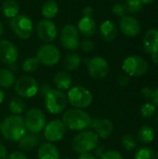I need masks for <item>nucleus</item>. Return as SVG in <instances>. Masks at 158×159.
I'll use <instances>...</instances> for the list:
<instances>
[{
	"label": "nucleus",
	"instance_id": "f257e3e1",
	"mask_svg": "<svg viewBox=\"0 0 158 159\" xmlns=\"http://www.w3.org/2000/svg\"><path fill=\"white\" fill-rule=\"evenodd\" d=\"M24 119L18 115H11L5 118L2 123L1 133L9 142H20L26 134Z\"/></svg>",
	"mask_w": 158,
	"mask_h": 159
},
{
	"label": "nucleus",
	"instance_id": "f03ea898",
	"mask_svg": "<svg viewBox=\"0 0 158 159\" xmlns=\"http://www.w3.org/2000/svg\"><path fill=\"white\" fill-rule=\"evenodd\" d=\"M62 122L71 130L83 131L90 127L91 117L84 110L73 108L67 110L62 116Z\"/></svg>",
	"mask_w": 158,
	"mask_h": 159
},
{
	"label": "nucleus",
	"instance_id": "7ed1b4c3",
	"mask_svg": "<svg viewBox=\"0 0 158 159\" xmlns=\"http://www.w3.org/2000/svg\"><path fill=\"white\" fill-rule=\"evenodd\" d=\"M100 138L92 130H83L78 133L72 141V148L74 152L81 154L90 152L99 145Z\"/></svg>",
	"mask_w": 158,
	"mask_h": 159
},
{
	"label": "nucleus",
	"instance_id": "20e7f679",
	"mask_svg": "<svg viewBox=\"0 0 158 159\" xmlns=\"http://www.w3.org/2000/svg\"><path fill=\"white\" fill-rule=\"evenodd\" d=\"M67 101L73 107L84 109L92 103L93 95L87 88L82 86H75L69 89L67 94Z\"/></svg>",
	"mask_w": 158,
	"mask_h": 159
},
{
	"label": "nucleus",
	"instance_id": "39448f33",
	"mask_svg": "<svg viewBox=\"0 0 158 159\" xmlns=\"http://www.w3.org/2000/svg\"><path fill=\"white\" fill-rule=\"evenodd\" d=\"M68 101L67 96L59 89H50L45 95V105L48 113L52 115H59L62 113L66 106Z\"/></svg>",
	"mask_w": 158,
	"mask_h": 159
},
{
	"label": "nucleus",
	"instance_id": "423d86ee",
	"mask_svg": "<svg viewBox=\"0 0 158 159\" xmlns=\"http://www.w3.org/2000/svg\"><path fill=\"white\" fill-rule=\"evenodd\" d=\"M123 71L130 76H141L147 73L148 62L141 56L131 55L125 59L122 64Z\"/></svg>",
	"mask_w": 158,
	"mask_h": 159
},
{
	"label": "nucleus",
	"instance_id": "0eeeda50",
	"mask_svg": "<svg viewBox=\"0 0 158 159\" xmlns=\"http://www.w3.org/2000/svg\"><path fill=\"white\" fill-rule=\"evenodd\" d=\"M10 26L13 33L20 39L30 38L34 31L32 20L28 16L22 14H19L11 19Z\"/></svg>",
	"mask_w": 158,
	"mask_h": 159
},
{
	"label": "nucleus",
	"instance_id": "6e6552de",
	"mask_svg": "<svg viewBox=\"0 0 158 159\" xmlns=\"http://www.w3.org/2000/svg\"><path fill=\"white\" fill-rule=\"evenodd\" d=\"M85 61L87 63L88 73L93 79L101 80L108 75L110 67L108 61L104 58L101 56H96L91 59L86 60Z\"/></svg>",
	"mask_w": 158,
	"mask_h": 159
},
{
	"label": "nucleus",
	"instance_id": "1a4fd4ad",
	"mask_svg": "<svg viewBox=\"0 0 158 159\" xmlns=\"http://www.w3.org/2000/svg\"><path fill=\"white\" fill-rule=\"evenodd\" d=\"M46 116L38 108H31L25 115L24 123L26 129L31 133H40L46 127Z\"/></svg>",
	"mask_w": 158,
	"mask_h": 159
},
{
	"label": "nucleus",
	"instance_id": "9d476101",
	"mask_svg": "<svg viewBox=\"0 0 158 159\" xmlns=\"http://www.w3.org/2000/svg\"><path fill=\"white\" fill-rule=\"evenodd\" d=\"M35 58L43 65L54 66L61 60V51L54 45L44 44L37 49Z\"/></svg>",
	"mask_w": 158,
	"mask_h": 159
},
{
	"label": "nucleus",
	"instance_id": "9b49d317",
	"mask_svg": "<svg viewBox=\"0 0 158 159\" xmlns=\"http://www.w3.org/2000/svg\"><path fill=\"white\" fill-rule=\"evenodd\" d=\"M60 40L62 47L67 50H75L79 48L80 34L77 28L72 24H66L60 33Z\"/></svg>",
	"mask_w": 158,
	"mask_h": 159
},
{
	"label": "nucleus",
	"instance_id": "f8f14e48",
	"mask_svg": "<svg viewBox=\"0 0 158 159\" xmlns=\"http://www.w3.org/2000/svg\"><path fill=\"white\" fill-rule=\"evenodd\" d=\"M14 89L19 97L22 99H29L35 96L38 92V84L34 78L24 75L15 82Z\"/></svg>",
	"mask_w": 158,
	"mask_h": 159
},
{
	"label": "nucleus",
	"instance_id": "ddd939ff",
	"mask_svg": "<svg viewBox=\"0 0 158 159\" xmlns=\"http://www.w3.org/2000/svg\"><path fill=\"white\" fill-rule=\"evenodd\" d=\"M44 137L49 143H55L61 141L65 132L66 127L61 119H53L46 124L44 129Z\"/></svg>",
	"mask_w": 158,
	"mask_h": 159
},
{
	"label": "nucleus",
	"instance_id": "4468645a",
	"mask_svg": "<svg viewBox=\"0 0 158 159\" xmlns=\"http://www.w3.org/2000/svg\"><path fill=\"white\" fill-rule=\"evenodd\" d=\"M37 35L45 44L52 43L58 36V30L56 24L51 20H41L36 27Z\"/></svg>",
	"mask_w": 158,
	"mask_h": 159
},
{
	"label": "nucleus",
	"instance_id": "2eb2a0df",
	"mask_svg": "<svg viewBox=\"0 0 158 159\" xmlns=\"http://www.w3.org/2000/svg\"><path fill=\"white\" fill-rule=\"evenodd\" d=\"M19 57L17 47L8 40H0V61L5 64L10 66L16 63Z\"/></svg>",
	"mask_w": 158,
	"mask_h": 159
},
{
	"label": "nucleus",
	"instance_id": "dca6fc26",
	"mask_svg": "<svg viewBox=\"0 0 158 159\" xmlns=\"http://www.w3.org/2000/svg\"><path fill=\"white\" fill-rule=\"evenodd\" d=\"M119 26L121 32L126 36L129 37H134L138 35L142 31V26L140 21L132 16L126 15L123 18H121Z\"/></svg>",
	"mask_w": 158,
	"mask_h": 159
},
{
	"label": "nucleus",
	"instance_id": "f3484780",
	"mask_svg": "<svg viewBox=\"0 0 158 159\" xmlns=\"http://www.w3.org/2000/svg\"><path fill=\"white\" fill-rule=\"evenodd\" d=\"M143 48L146 53L153 55L158 53V30H148L143 37Z\"/></svg>",
	"mask_w": 158,
	"mask_h": 159
},
{
	"label": "nucleus",
	"instance_id": "a211bd4d",
	"mask_svg": "<svg viewBox=\"0 0 158 159\" xmlns=\"http://www.w3.org/2000/svg\"><path fill=\"white\" fill-rule=\"evenodd\" d=\"M77 30L86 38H90L97 33V24L92 17H82L77 25Z\"/></svg>",
	"mask_w": 158,
	"mask_h": 159
},
{
	"label": "nucleus",
	"instance_id": "6ab92c4d",
	"mask_svg": "<svg viewBox=\"0 0 158 159\" xmlns=\"http://www.w3.org/2000/svg\"><path fill=\"white\" fill-rule=\"evenodd\" d=\"M42 140V136L39 133H31L25 134L24 137L20 141L19 147L24 152L31 151L34 149Z\"/></svg>",
	"mask_w": 158,
	"mask_h": 159
},
{
	"label": "nucleus",
	"instance_id": "aec40b11",
	"mask_svg": "<svg viewBox=\"0 0 158 159\" xmlns=\"http://www.w3.org/2000/svg\"><path fill=\"white\" fill-rule=\"evenodd\" d=\"M38 159H60L58 148L51 143H42L37 152Z\"/></svg>",
	"mask_w": 158,
	"mask_h": 159
},
{
	"label": "nucleus",
	"instance_id": "412c9836",
	"mask_svg": "<svg viewBox=\"0 0 158 159\" xmlns=\"http://www.w3.org/2000/svg\"><path fill=\"white\" fill-rule=\"evenodd\" d=\"M100 34L105 41L110 42L116 37L117 28L113 21L106 20L100 26Z\"/></svg>",
	"mask_w": 158,
	"mask_h": 159
},
{
	"label": "nucleus",
	"instance_id": "4be33fe9",
	"mask_svg": "<svg viewBox=\"0 0 158 159\" xmlns=\"http://www.w3.org/2000/svg\"><path fill=\"white\" fill-rule=\"evenodd\" d=\"M53 82L57 89L62 91L71 88L73 80H72V76L70 75V74H68V72L60 71L55 75L53 78Z\"/></svg>",
	"mask_w": 158,
	"mask_h": 159
},
{
	"label": "nucleus",
	"instance_id": "5701e85b",
	"mask_svg": "<svg viewBox=\"0 0 158 159\" xmlns=\"http://www.w3.org/2000/svg\"><path fill=\"white\" fill-rule=\"evenodd\" d=\"M96 133L101 139H107L111 136L114 131V125L111 120L104 118L100 119L97 127H96Z\"/></svg>",
	"mask_w": 158,
	"mask_h": 159
},
{
	"label": "nucleus",
	"instance_id": "b1692460",
	"mask_svg": "<svg viewBox=\"0 0 158 159\" xmlns=\"http://www.w3.org/2000/svg\"><path fill=\"white\" fill-rule=\"evenodd\" d=\"M82 62V58L78 53L71 52L63 59V67L66 71H74L79 68Z\"/></svg>",
	"mask_w": 158,
	"mask_h": 159
},
{
	"label": "nucleus",
	"instance_id": "393cba45",
	"mask_svg": "<svg viewBox=\"0 0 158 159\" xmlns=\"http://www.w3.org/2000/svg\"><path fill=\"white\" fill-rule=\"evenodd\" d=\"M2 12L5 17L13 19L20 12V6L15 0H5L2 5Z\"/></svg>",
	"mask_w": 158,
	"mask_h": 159
},
{
	"label": "nucleus",
	"instance_id": "a878e982",
	"mask_svg": "<svg viewBox=\"0 0 158 159\" xmlns=\"http://www.w3.org/2000/svg\"><path fill=\"white\" fill-rule=\"evenodd\" d=\"M42 15L47 20H51L56 17V15L59 12V6L58 4L53 0H47L46 1L41 9Z\"/></svg>",
	"mask_w": 158,
	"mask_h": 159
},
{
	"label": "nucleus",
	"instance_id": "bb28decb",
	"mask_svg": "<svg viewBox=\"0 0 158 159\" xmlns=\"http://www.w3.org/2000/svg\"><path fill=\"white\" fill-rule=\"evenodd\" d=\"M155 130L152 127L144 125L141 127L138 130V139L142 143H150L155 139Z\"/></svg>",
	"mask_w": 158,
	"mask_h": 159
},
{
	"label": "nucleus",
	"instance_id": "cd10ccee",
	"mask_svg": "<svg viewBox=\"0 0 158 159\" xmlns=\"http://www.w3.org/2000/svg\"><path fill=\"white\" fill-rule=\"evenodd\" d=\"M16 82L13 72L9 69H0V87L8 89L14 86Z\"/></svg>",
	"mask_w": 158,
	"mask_h": 159
},
{
	"label": "nucleus",
	"instance_id": "c85d7f7f",
	"mask_svg": "<svg viewBox=\"0 0 158 159\" xmlns=\"http://www.w3.org/2000/svg\"><path fill=\"white\" fill-rule=\"evenodd\" d=\"M26 109V103L20 97H14L9 102V110L13 115H20Z\"/></svg>",
	"mask_w": 158,
	"mask_h": 159
},
{
	"label": "nucleus",
	"instance_id": "c756f323",
	"mask_svg": "<svg viewBox=\"0 0 158 159\" xmlns=\"http://www.w3.org/2000/svg\"><path fill=\"white\" fill-rule=\"evenodd\" d=\"M38 66H39V62H38L37 59L34 58V57H30V58L25 59L22 62V65H21L22 70L28 74L34 73L38 69Z\"/></svg>",
	"mask_w": 158,
	"mask_h": 159
},
{
	"label": "nucleus",
	"instance_id": "7c9ffc66",
	"mask_svg": "<svg viewBox=\"0 0 158 159\" xmlns=\"http://www.w3.org/2000/svg\"><path fill=\"white\" fill-rule=\"evenodd\" d=\"M135 159H156V154L150 147H142L140 148L136 154H135Z\"/></svg>",
	"mask_w": 158,
	"mask_h": 159
},
{
	"label": "nucleus",
	"instance_id": "2f4dec72",
	"mask_svg": "<svg viewBox=\"0 0 158 159\" xmlns=\"http://www.w3.org/2000/svg\"><path fill=\"white\" fill-rule=\"evenodd\" d=\"M156 105L151 103V102H145L142 105L141 107V115L143 118L149 119L154 116L156 114Z\"/></svg>",
	"mask_w": 158,
	"mask_h": 159
},
{
	"label": "nucleus",
	"instance_id": "473e14b6",
	"mask_svg": "<svg viewBox=\"0 0 158 159\" xmlns=\"http://www.w3.org/2000/svg\"><path fill=\"white\" fill-rule=\"evenodd\" d=\"M122 145L127 151H132L137 146V140L131 134H127L122 138Z\"/></svg>",
	"mask_w": 158,
	"mask_h": 159
},
{
	"label": "nucleus",
	"instance_id": "72a5a7b5",
	"mask_svg": "<svg viewBox=\"0 0 158 159\" xmlns=\"http://www.w3.org/2000/svg\"><path fill=\"white\" fill-rule=\"evenodd\" d=\"M126 2H127L126 7L128 9V13L137 14L142 9L143 4L141 2V0H128Z\"/></svg>",
	"mask_w": 158,
	"mask_h": 159
},
{
	"label": "nucleus",
	"instance_id": "f704fd0d",
	"mask_svg": "<svg viewBox=\"0 0 158 159\" xmlns=\"http://www.w3.org/2000/svg\"><path fill=\"white\" fill-rule=\"evenodd\" d=\"M113 13L117 16V17H121L123 18L124 16H126L128 14V9L126 7V4L123 3H116L113 6Z\"/></svg>",
	"mask_w": 158,
	"mask_h": 159
},
{
	"label": "nucleus",
	"instance_id": "c9c22d12",
	"mask_svg": "<svg viewBox=\"0 0 158 159\" xmlns=\"http://www.w3.org/2000/svg\"><path fill=\"white\" fill-rule=\"evenodd\" d=\"M79 48L86 53H88V52H91L93 51V49L95 48V43L89 39V38H85L83 39L82 41H80V44H79Z\"/></svg>",
	"mask_w": 158,
	"mask_h": 159
},
{
	"label": "nucleus",
	"instance_id": "e433bc0d",
	"mask_svg": "<svg viewBox=\"0 0 158 159\" xmlns=\"http://www.w3.org/2000/svg\"><path fill=\"white\" fill-rule=\"evenodd\" d=\"M101 159H124V157L118 151L108 150L101 156Z\"/></svg>",
	"mask_w": 158,
	"mask_h": 159
},
{
	"label": "nucleus",
	"instance_id": "4c0bfd02",
	"mask_svg": "<svg viewBox=\"0 0 158 159\" xmlns=\"http://www.w3.org/2000/svg\"><path fill=\"white\" fill-rule=\"evenodd\" d=\"M153 93H154V90L151 88H149V87H144L141 90V95L143 98H145V99H152Z\"/></svg>",
	"mask_w": 158,
	"mask_h": 159
},
{
	"label": "nucleus",
	"instance_id": "58836bf2",
	"mask_svg": "<svg viewBox=\"0 0 158 159\" xmlns=\"http://www.w3.org/2000/svg\"><path fill=\"white\" fill-rule=\"evenodd\" d=\"M7 159H28V158H27V157H26L23 153L16 151V152L11 153Z\"/></svg>",
	"mask_w": 158,
	"mask_h": 159
},
{
	"label": "nucleus",
	"instance_id": "ea45409f",
	"mask_svg": "<svg viewBox=\"0 0 158 159\" xmlns=\"http://www.w3.org/2000/svg\"><path fill=\"white\" fill-rule=\"evenodd\" d=\"M129 77H128V75H120L119 77H118V79H117V83H118V85L119 86H121V87H125V86H127L128 84H129Z\"/></svg>",
	"mask_w": 158,
	"mask_h": 159
},
{
	"label": "nucleus",
	"instance_id": "a19ab883",
	"mask_svg": "<svg viewBox=\"0 0 158 159\" xmlns=\"http://www.w3.org/2000/svg\"><path fill=\"white\" fill-rule=\"evenodd\" d=\"M93 8L91 7H86L82 9V15L83 17H92L93 15Z\"/></svg>",
	"mask_w": 158,
	"mask_h": 159
},
{
	"label": "nucleus",
	"instance_id": "79ce46f5",
	"mask_svg": "<svg viewBox=\"0 0 158 159\" xmlns=\"http://www.w3.org/2000/svg\"><path fill=\"white\" fill-rule=\"evenodd\" d=\"M77 159H96V157L90 152H86V153L79 154Z\"/></svg>",
	"mask_w": 158,
	"mask_h": 159
},
{
	"label": "nucleus",
	"instance_id": "37998d69",
	"mask_svg": "<svg viewBox=\"0 0 158 159\" xmlns=\"http://www.w3.org/2000/svg\"><path fill=\"white\" fill-rule=\"evenodd\" d=\"M7 158V151L3 143H0V159Z\"/></svg>",
	"mask_w": 158,
	"mask_h": 159
},
{
	"label": "nucleus",
	"instance_id": "c03bdc74",
	"mask_svg": "<svg viewBox=\"0 0 158 159\" xmlns=\"http://www.w3.org/2000/svg\"><path fill=\"white\" fill-rule=\"evenodd\" d=\"M152 100L154 102V104L158 106V88L154 90V93H153V97H152Z\"/></svg>",
	"mask_w": 158,
	"mask_h": 159
},
{
	"label": "nucleus",
	"instance_id": "a18cd8bd",
	"mask_svg": "<svg viewBox=\"0 0 158 159\" xmlns=\"http://www.w3.org/2000/svg\"><path fill=\"white\" fill-rule=\"evenodd\" d=\"M95 149H96L95 156H96V157H101V156L104 153V152H103V147H102V146H99V145H98Z\"/></svg>",
	"mask_w": 158,
	"mask_h": 159
},
{
	"label": "nucleus",
	"instance_id": "49530a36",
	"mask_svg": "<svg viewBox=\"0 0 158 159\" xmlns=\"http://www.w3.org/2000/svg\"><path fill=\"white\" fill-rule=\"evenodd\" d=\"M50 89H51V88H50L47 84H46V85H44V86L42 87L41 92H42V94H43V95H46V94H47Z\"/></svg>",
	"mask_w": 158,
	"mask_h": 159
},
{
	"label": "nucleus",
	"instance_id": "de8ad7c7",
	"mask_svg": "<svg viewBox=\"0 0 158 159\" xmlns=\"http://www.w3.org/2000/svg\"><path fill=\"white\" fill-rule=\"evenodd\" d=\"M151 56H152V61H153V62L158 63V53L157 54H153V55H151Z\"/></svg>",
	"mask_w": 158,
	"mask_h": 159
},
{
	"label": "nucleus",
	"instance_id": "09e8293b",
	"mask_svg": "<svg viewBox=\"0 0 158 159\" xmlns=\"http://www.w3.org/2000/svg\"><path fill=\"white\" fill-rule=\"evenodd\" d=\"M4 99H5V93H4V91L0 89V104L3 102Z\"/></svg>",
	"mask_w": 158,
	"mask_h": 159
},
{
	"label": "nucleus",
	"instance_id": "8fccbe9b",
	"mask_svg": "<svg viewBox=\"0 0 158 159\" xmlns=\"http://www.w3.org/2000/svg\"><path fill=\"white\" fill-rule=\"evenodd\" d=\"M155 0H141V2L143 4V5H149V4H152Z\"/></svg>",
	"mask_w": 158,
	"mask_h": 159
},
{
	"label": "nucleus",
	"instance_id": "3c124183",
	"mask_svg": "<svg viewBox=\"0 0 158 159\" xmlns=\"http://www.w3.org/2000/svg\"><path fill=\"white\" fill-rule=\"evenodd\" d=\"M3 32H4V27H3V24H2V22L0 20V37L3 34Z\"/></svg>",
	"mask_w": 158,
	"mask_h": 159
},
{
	"label": "nucleus",
	"instance_id": "603ef678",
	"mask_svg": "<svg viewBox=\"0 0 158 159\" xmlns=\"http://www.w3.org/2000/svg\"><path fill=\"white\" fill-rule=\"evenodd\" d=\"M156 158L158 159V150H157V152H156Z\"/></svg>",
	"mask_w": 158,
	"mask_h": 159
},
{
	"label": "nucleus",
	"instance_id": "864d4df0",
	"mask_svg": "<svg viewBox=\"0 0 158 159\" xmlns=\"http://www.w3.org/2000/svg\"><path fill=\"white\" fill-rule=\"evenodd\" d=\"M1 128H2V124H1V122H0V133H1Z\"/></svg>",
	"mask_w": 158,
	"mask_h": 159
},
{
	"label": "nucleus",
	"instance_id": "5fc2aeb1",
	"mask_svg": "<svg viewBox=\"0 0 158 159\" xmlns=\"http://www.w3.org/2000/svg\"><path fill=\"white\" fill-rule=\"evenodd\" d=\"M156 122H157V125H158V114H157V116H156Z\"/></svg>",
	"mask_w": 158,
	"mask_h": 159
},
{
	"label": "nucleus",
	"instance_id": "6e6d98bb",
	"mask_svg": "<svg viewBox=\"0 0 158 159\" xmlns=\"http://www.w3.org/2000/svg\"><path fill=\"white\" fill-rule=\"evenodd\" d=\"M64 159H72V158H64Z\"/></svg>",
	"mask_w": 158,
	"mask_h": 159
},
{
	"label": "nucleus",
	"instance_id": "4d7b16f0",
	"mask_svg": "<svg viewBox=\"0 0 158 159\" xmlns=\"http://www.w3.org/2000/svg\"><path fill=\"white\" fill-rule=\"evenodd\" d=\"M125 1H128V0H125Z\"/></svg>",
	"mask_w": 158,
	"mask_h": 159
}]
</instances>
